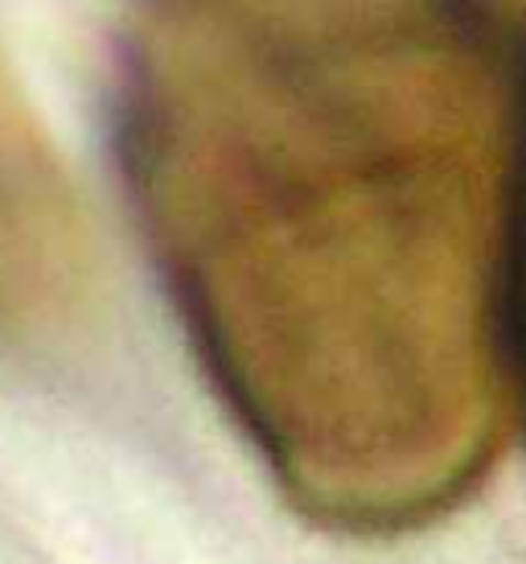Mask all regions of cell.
I'll return each mask as SVG.
<instances>
[{
  "label": "cell",
  "instance_id": "cell-2",
  "mask_svg": "<svg viewBox=\"0 0 526 564\" xmlns=\"http://www.w3.org/2000/svg\"><path fill=\"white\" fill-rule=\"evenodd\" d=\"M87 236L70 182L0 63V355L50 343L83 310Z\"/></svg>",
  "mask_w": 526,
  "mask_h": 564
},
{
  "label": "cell",
  "instance_id": "cell-3",
  "mask_svg": "<svg viewBox=\"0 0 526 564\" xmlns=\"http://www.w3.org/2000/svg\"><path fill=\"white\" fill-rule=\"evenodd\" d=\"M523 30H526V0H523Z\"/></svg>",
  "mask_w": 526,
  "mask_h": 564
},
{
  "label": "cell",
  "instance_id": "cell-1",
  "mask_svg": "<svg viewBox=\"0 0 526 564\" xmlns=\"http://www.w3.org/2000/svg\"><path fill=\"white\" fill-rule=\"evenodd\" d=\"M140 219L284 495L399 535L497 454L526 293V83L485 0H132Z\"/></svg>",
  "mask_w": 526,
  "mask_h": 564
}]
</instances>
